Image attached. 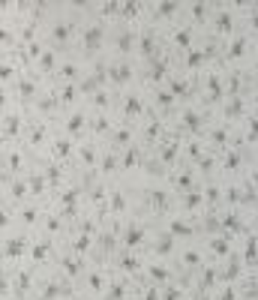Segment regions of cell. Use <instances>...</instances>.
<instances>
[{
    "label": "cell",
    "instance_id": "12",
    "mask_svg": "<svg viewBox=\"0 0 258 300\" xmlns=\"http://www.w3.org/2000/svg\"><path fill=\"white\" fill-rule=\"evenodd\" d=\"M180 126L189 129V132H198V129H201V114H198V111H183Z\"/></svg>",
    "mask_w": 258,
    "mask_h": 300
},
{
    "label": "cell",
    "instance_id": "38",
    "mask_svg": "<svg viewBox=\"0 0 258 300\" xmlns=\"http://www.w3.org/2000/svg\"><path fill=\"white\" fill-rule=\"evenodd\" d=\"M75 198H78V189H69V192H63V207L69 210V213L75 210Z\"/></svg>",
    "mask_w": 258,
    "mask_h": 300
},
{
    "label": "cell",
    "instance_id": "15",
    "mask_svg": "<svg viewBox=\"0 0 258 300\" xmlns=\"http://www.w3.org/2000/svg\"><path fill=\"white\" fill-rule=\"evenodd\" d=\"M243 54H246V39H234V42H228V51H225L228 60H240Z\"/></svg>",
    "mask_w": 258,
    "mask_h": 300
},
{
    "label": "cell",
    "instance_id": "28",
    "mask_svg": "<svg viewBox=\"0 0 258 300\" xmlns=\"http://www.w3.org/2000/svg\"><path fill=\"white\" fill-rule=\"evenodd\" d=\"M27 141H30L33 147H39L42 141H45V126H42V123H36V126L30 129V138H27Z\"/></svg>",
    "mask_w": 258,
    "mask_h": 300
},
{
    "label": "cell",
    "instance_id": "56",
    "mask_svg": "<svg viewBox=\"0 0 258 300\" xmlns=\"http://www.w3.org/2000/svg\"><path fill=\"white\" fill-rule=\"evenodd\" d=\"M24 219H27V222H33V219H36V210H33V207H30V210H24Z\"/></svg>",
    "mask_w": 258,
    "mask_h": 300
},
{
    "label": "cell",
    "instance_id": "57",
    "mask_svg": "<svg viewBox=\"0 0 258 300\" xmlns=\"http://www.w3.org/2000/svg\"><path fill=\"white\" fill-rule=\"evenodd\" d=\"M207 198H210V201H216V198H219V189H213V186H210V189H207Z\"/></svg>",
    "mask_w": 258,
    "mask_h": 300
},
{
    "label": "cell",
    "instance_id": "22",
    "mask_svg": "<svg viewBox=\"0 0 258 300\" xmlns=\"http://www.w3.org/2000/svg\"><path fill=\"white\" fill-rule=\"evenodd\" d=\"M129 141H132V132H129V129H117V132L111 135V144H114V147H132Z\"/></svg>",
    "mask_w": 258,
    "mask_h": 300
},
{
    "label": "cell",
    "instance_id": "59",
    "mask_svg": "<svg viewBox=\"0 0 258 300\" xmlns=\"http://www.w3.org/2000/svg\"><path fill=\"white\" fill-rule=\"evenodd\" d=\"M252 186H255V189H258V171H255V174H252Z\"/></svg>",
    "mask_w": 258,
    "mask_h": 300
},
{
    "label": "cell",
    "instance_id": "13",
    "mask_svg": "<svg viewBox=\"0 0 258 300\" xmlns=\"http://www.w3.org/2000/svg\"><path fill=\"white\" fill-rule=\"evenodd\" d=\"M174 45L183 48V51H192V30H189V27L174 30Z\"/></svg>",
    "mask_w": 258,
    "mask_h": 300
},
{
    "label": "cell",
    "instance_id": "17",
    "mask_svg": "<svg viewBox=\"0 0 258 300\" xmlns=\"http://www.w3.org/2000/svg\"><path fill=\"white\" fill-rule=\"evenodd\" d=\"M81 126H84V111H75V114H69V120H66V135H75V132H81Z\"/></svg>",
    "mask_w": 258,
    "mask_h": 300
},
{
    "label": "cell",
    "instance_id": "16",
    "mask_svg": "<svg viewBox=\"0 0 258 300\" xmlns=\"http://www.w3.org/2000/svg\"><path fill=\"white\" fill-rule=\"evenodd\" d=\"M204 57H207V54H204V51H186V54H183V66L186 69H198L201 63H204Z\"/></svg>",
    "mask_w": 258,
    "mask_h": 300
},
{
    "label": "cell",
    "instance_id": "55",
    "mask_svg": "<svg viewBox=\"0 0 258 300\" xmlns=\"http://www.w3.org/2000/svg\"><path fill=\"white\" fill-rule=\"evenodd\" d=\"M150 273H153V279H165V270H162V267H153Z\"/></svg>",
    "mask_w": 258,
    "mask_h": 300
},
{
    "label": "cell",
    "instance_id": "20",
    "mask_svg": "<svg viewBox=\"0 0 258 300\" xmlns=\"http://www.w3.org/2000/svg\"><path fill=\"white\" fill-rule=\"evenodd\" d=\"M240 114H243V99H240V96H234V99L225 105V117H228V120H237Z\"/></svg>",
    "mask_w": 258,
    "mask_h": 300
},
{
    "label": "cell",
    "instance_id": "2",
    "mask_svg": "<svg viewBox=\"0 0 258 300\" xmlns=\"http://www.w3.org/2000/svg\"><path fill=\"white\" fill-rule=\"evenodd\" d=\"M132 72H135V69H132L129 63H114V66L108 69V78H111L114 84H126V81L132 78Z\"/></svg>",
    "mask_w": 258,
    "mask_h": 300
},
{
    "label": "cell",
    "instance_id": "34",
    "mask_svg": "<svg viewBox=\"0 0 258 300\" xmlns=\"http://www.w3.org/2000/svg\"><path fill=\"white\" fill-rule=\"evenodd\" d=\"M198 204H201V195H198L195 189H192V192H186V195H183V207H186V210H195Z\"/></svg>",
    "mask_w": 258,
    "mask_h": 300
},
{
    "label": "cell",
    "instance_id": "27",
    "mask_svg": "<svg viewBox=\"0 0 258 300\" xmlns=\"http://www.w3.org/2000/svg\"><path fill=\"white\" fill-rule=\"evenodd\" d=\"M75 90H78L75 84H63V87H60V93H57V99H60L63 105H69V102L75 99Z\"/></svg>",
    "mask_w": 258,
    "mask_h": 300
},
{
    "label": "cell",
    "instance_id": "19",
    "mask_svg": "<svg viewBox=\"0 0 258 300\" xmlns=\"http://www.w3.org/2000/svg\"><path fill=\"white\" fill-rule=\"evenodd\" d=\"M141 162V150L138 147H126V153H123V168H135V165H138Z\"/></svg>",
    "mask_w": 258,
    "mask_h": 300
},
{
    "label": "cell",
    "instance_id": "7",
    "mask_svg": "<svg viewBox=\"0 0 258 300\" xmlns=\"http://www.w3.org/2000/svg\"><path fill=\"white\" fill-rule=\"evenodd\" d=\"M204 87H207V93H204V99H207V102L222 99V81H219V75H210L207 81H204Z\"/></svg>",
    "mask_w": 258,
    "mask_h": 300
},
{
    "label": "cell",
    "instance_id": "40",
    "mask_svg": "<svg viewBox=\"0 0 258 300\" xmlns=\"http://www.w3.org/2000/svg\"><path fill=\"white\" fill-rule=\"evenodd\" d=\"M105 129H108V117H105V114H96V117H93V132L102 135Z\"/></svg>",
    "mask_w": 258,
    "mask_h": 300
},
{
    "label": "cell",
    "instance_id": "3",
    "mask_svg": "<svg viewBox=\"0 0 258 300\" xmlns=\"http://www.w3.org/2000/svg\"><path fill=\"white\" fill-rule=\"evenodd\" d=\"M102 36H105V33H102V27L99 24H93V27H87V30H84V48H87V51H96L99 45H102Z\"/></svg>",
    "mask_w": 258,
    "mask_h": 300
},
{
    "label": "cell",
    "instance_id": "61",
    "mask_svg": "<svg viewBox=\"0 0 258 300\" xmlns=\"http://www.w3.org/2000/svg\"><path fill=\"white\" fill-rule=\"evenodd\" d=\"M255 78H258V63H255Z\"/></svg>",
    "mask_w": 258,
    "mask_h": 300
},
{
    "label": "cell",
    "instance_id": "58",
    "mask_svg": "<svg viewBox=\"0 0 258 300\" xmlns=\"http://www.w3.org/2000/svg\"><path fill=\"white\" fill-rule=\"evenodd\" d=\"M168 246H171V240L165 237V240H159V252H168Z\"/></svg>",
    "mask_w": 258,
    "mask_h": 300
},
{
    "label": "cell",
    "instance_id": "33",
    "mask_svg": "<svg viewBox=\"0 0 258 300\" xmlns=\"http://www.w3.org/2000/svg\"><path fill=\"white\" fill-rule=\"evenodd\" d=\"M189 12L195 15V21H204V18H207V12H210V6H207V3H192V6H189Z\"/></svg>",
    "mask_w": 258,
    "mask_h": 300
},
{
    "label": "cell",
    "instance_id": "43",
    "mask_svg": "<svg viewBox=\"0 0 258 300\" xmlns=\"http://www.w3.org/2000/svg\"><path fill=\"white\" fill-rule=\"evenodd\" d=\"M24 249V240H9V246H6V255L9 258H15V255H18Z\"/></svg>",
    "mask_w": 258,
    "mask_h": 300
},
{
    "label": "cell",
    "instance_id": "48",
    "mask_svg": "<svg viewBox=\"0 0 258 300\" xmlns=\"http://www.w3.org/2000/svg\"><path fill=\"white\" fill-rule=\"evenodd\" d=\"M126 243H141V228H129V231H126Z\"/></svg>",
    "mask_w": 258,
    "mask_h": 300
},
{
    "label": "cell",
    "instance_id": "37",
    "mask_svg": "<svg viewBox=\"0 0 258 300\" xmlns=\"http://www.w3.org/2000/svg\"><path fill=\"white\" fill-rule=\"evenodd\" d=\"M57 102H60V99H57L54 93H45V99H39V108L48 114V111H54V105H57Z\"/></svg>",
    "mask_w": 258,
    "mask_h": 300
},
{
    "label": "cell",
    "instance_id": "46",
    "mask_svg": "<svg viewBox=\"0 0 258 300\" xmlns=\"http://www.w3.org/2000/svg\"><path fill=\"white\" fill-rule=\"evenodd\" d=\"M246 141H258V117L249 120V126H246Z\"/></svg>",
    "mask_w": 258,
    "mask_h": 300
},
{
    "label": "cell",
    "instance_id": "31",
    "mask_svg": "<svg viewBox=\"0 0 258 300\" xmlns=\"http://www.w3.org/2000/svg\"><path fill=\"white\" fill-rule=\"evenodd\" d=\"M177 9H180V3H159V6H156V18H162V21H165L168 15H174Z\"/></svg>",
    "mask_w": 258,
    "mask_h": 300
},
{
    "label": "cell",
    "instance_id": "45",
    "mask_svg": "<svg viewBox=\"0 0 258 300\" xmlns=\"http://www.w3.org/2000/svg\"><path fill=\"white\" fill-rule=\"evenodd\" d=\"M177 186H180L183 192H192V174H189V171L180 174V177H177Z\"/></svg>",
    "mask_w": 258,
    "mask_h": 300
},
{
    "label": "cell",
    "instance_id": "41",
    "mask_svg": "<svg viewBox=\"0 0 258 300\" xmlns=\"http://www.w3.org/2000/svg\"><path fill=\"white\" fill-rule=\"evenodd\" d=\"M21 168V153H9L6 156V171H18Z\"/></svg>",
    "mask_w": 258,
    "mask_h": 300
},
{
    "label": "cell",
    "instance_id": "44",
    "mask_svg": "<svg viewBox=\"0 0 258 300\" xmlns=\"http://www.w3.org/2000/svg\"><path fill=\"white\" fill-rule=\"evenodd\" d=\"M237 165H240V153H237V150H231V153L225 156V171H234Z\"/></svg>",
    "mask_w": 258,
    "mask_h": 300
},
{
    "label": "cell",
    "instance_id": "30",
    "mask_svg": "<svg viewBox=\"0 0 258 300\" xmlns=\"http://www.w3.org/2000/svg\"><path fill=\"white\" fill-rule=\"evenodd\" d=\"M168 228H171V234H177V237H189V234H192V225H186V222H177V219L171 222Z\"/></svg>",
    "mask_w": 258,
    "mask_h": 300
},
{
    "label": "cell",
    "instance_id": "21",
    "mask_svg": "<svg viewBox=\"0 0 258 300\" xmlns=\"http://www.w3.org/2000/svg\"><path fill=\"white\" fill-rule=\"evenodd\" d=\"M159 135H162V120L153 117V120L147 123V129H144V138H147V141H156Z\"/></svg>",
    "mask_w": 258,
    "mask_h": 300
},
{
    "label": "cell",
    "instance_id": "5",
    "mask_svg": "<svg viewBox=\"0 0 258 300\" xmlns=\"http://www.w3.org/2000/svg\"><path fill=\"white\" fill-rule=\"evenodd\" d=\"M159 51V42H156V36L153 33H144V36L138 39V54H144V57H153Z\"/></svg>",
    "mask_w": 258,
    "mask_h": 300
},
{
    "label": "cell",
    "instance_id": "11",
    "mask_svg": "<svg viewBox=\"0 0 258 300\" xmlns=\"http://www.w3.org/2000/svg\"><path fill=\"white\" fill-rule=\"evenodd\" d=\"M141 111H144L141 96H126V102H123V114H126V117H138Z\"/></svg>",
    "mask_w": 258,
    "mask_h": 300
},
{
    "label": "cell",
    "instance_id": "54",
    "mask_svg": "<svg viewBox=\"0 0 258 300\" xmlns=\"http://www.w3.org/2000/svg\"><path fill=\"white\" fill-rule=\"evenodd\" d=\"M186 264H198V252H186Z\"/></svg>",
    "mask_w": 258,
    "mask_h": 300
},
{
    "label": "cell",
    "instance_id": "25",
    "mask_svg": "<svg viewBox=\"0 0 258 300\" xmlns=\"http://www.w3.org/2000/svg\"><path fill=\"white\" fill-rule=\"evenodd\" d=\"M138 12H141V6L138 3H120V18H138Z\"/></svg>",
    "mask_w": 258,
    "mask_h": 300
},
{
    "label": "cell",
    "instance_id": "24",
    "mask_svg": "<svg viewBox=\"0 0 258 300\" xmlns=\"http://www.w3.org/2000/svg\"><path fill=\"white\" fill-rule=\"evenodd\" d=\"M228 144V129H213L210 132V147H225Z\"/></svg>",
    "mask_w": 258,
    "mask_h": 300
},
{
    "label": "cell",
    "instance_id": "32",
    "mask_svg": "<svg viewBox=\"0 0 258 300\" xmlns=\"http://www.w3.org/2000/svg\"><path fill=\"white\" fill-rule=\"evenodd\" d=\"M117 168V153L111 150V153H105V156H102V174H111Z\"/></svg>",
    "mask_w": 258,
    "mask_h": 300
},
{
    "label": "cell",
    "instance_id": "8",
    "mask_svg": "<svg viewBox=\"0 0 258 300\" xmlns=\"http://www.w3.org/2000/svg\"><path fill=\"white\" fill-rule=\"evenodd\" d=\"M21 132V114H6V126H3V138L12 141L15 135Z\"/></svg>",
    "mask_w": 258,
    "mask_h": 300
},
{
    "label": "cell",
    "instance_id": "23",
    "mask_svg": "<svg viewBox=\"0 0 258 300\" xmlns=\"http://www.w3.org/2000/svg\"><path fill=\"white\" fill-rule=\"evenodd\" d=\"M78 159H81L84 165H93V162H96V150H93L90 144H81V147H78Z\"/></svg>",
    "mask_w": 258,
    "mask_h": 300
},
{
    "label": "cell",
    "instance_id": "52",
    "mask_svg": "<svg viewBox=\"0 0 258 300\" xmlns=\"http://www.w3.org/2000/svg\"><path fill=\"white\" fill-rule=\"evenodd\" d=\"M24 186H27V183H12V195H15V198H21L24 192H27Z\"/></svg>",
    "mask_w": 258,
    "mask_h": 300
},
{
    "label": "cell",
    "instance_id": "49",
    "mask_svg": "<svg viewBox=\"0 0 258 300\" xmlns=\"http://www.w3.org/2000/svg\"><path fill=\"white\" fill-rule=\"evenodd\" d=\"M123 204H126L123 195H120V192H111V207H114V210H123Z\"/></svg>",
    "mask_w": 258,
    "mask_h": 300
},
{
    "label": "cell",
    "instance_id": "4",
    "mask_svg": "<svg viewBox=\"0 0 258 300\" xmlns=\"http://www.w3.org/2000/svg\"><path fill=\"white\" fill-rule=\"evenodd\" d=\"M135 48H138V36H135L132 30H123L117 36V51L120 54H129V51H135Z\"/></svg>",
    "mask_w": 258,
    "mask_h": 300
},
{
    "label": "cell",
    "instance_id": "26",
    "mask_svg": "<svg viewBox=\"0 0 258 300\" xmlns=\"http://www.w3.org/2000/svg\"><path fill=\"white\" fill-rule=\"evenodd\" d=\"M78 75H81V69H78L75 63H63V66H60V78H63V81H72V78H78Z\"/></svg>",
    "mask_w": 258,
    "mask_h": 300
},
{
    "label": "cell",
    "instance_id": "60",
    "mask_svg": "<svg viewBox=\"0 0 258 300\" xmlns=\"http://www.w3.org/2000/svg\"><path fill=\"white\" fill-rule=\"evenodd\" d=\"M255 111H258V93H255Z\"/></svg>",
    "mask_w": 258,
    "mask_h": 300
},
{
    "label": "cell",
    "instance_id": "35",
    "mask_svg": "<svg viewBox=\"0 0 258 300\" xmlns=\"http://www.w3.org/2000/svg\"><path fill=\"white\" fill-rule=\"evenodd\" d=\"M27 186H30V192H33V195H39V192L45 189V177H42V174H33Z\"/></svg>",
    "mask_w": 258,
    "mask_h": 300
},
{
    "label": "cell",
    "instance_id": "53",
    "mask_svg": "<svg viewBox=\"0 0 258 300\" xmlns=\"http://www.w3.org/2000/svg\"><path fill=\"white\" fill-rule=\"evenodd\" d=\"M12 72H15V69H12V63H3V78H6V81L12 78Z\"/></svg>",
    "mask_w": 258,
    "mask_h": 300
},
{
    "label": "cell",
    "instance_id": "14",
    "mask_svg": "<svg viewBox=\"0 0 258 300\" xmlns=\"http://www.w3.org/2000/svg\"><path fill=\"white\" fill-rule=\"evenodd\" d=\"M72 150H75V147H72V138L63 135V138L54 141V156H57V159H66V156H72Z\"/></svg>",
    "mask_w": 258,
    "mask_h": 300
},
{
    "label": "cell",
    "instance_id": "6",
    "mask_svg": "<svg viewBox=\"0 0 258 300\" xmlns=\"http://www.w3.org/2000/svg\"><path fill=\"white\" fill-rule=\"evenodd\" d=\"M72 36V24H66V21H57L54 27H51V42H57V45H63L66 39Z\"/></svg>",
    "mask_w": 258,
    "mask_h": 300
},
{
    "label": "cell",
    "instance_id": "51",
    "mask_svg": "<svg viewBox=\"0 0 258 300\" xmlns=\"http://www.w3.org/2000/svg\"><path fill=\"white\" fill-rule=\"evenodd\" d=\"M48 180H51V183L60 180V168H57V165H48Z\"/></svg>",
    "mask_w": 258,
    "mask_h": 300
},
{
    "label": "cell",
    "instance_id": "29",
    "mask_svg": "<svg viewBox=\"0 0 258 300\" xmlns=\"http://www.w3.org/2000/svg\"><path fill=\"white\" fill-rule=\"evenodd\" d=\"M18 93H21V99H30L33 93H36V84H33L30 78H21L18 81Z\"/></svg>",
    "mask_w": 258,
    "mask_h": 300
},
{
    "label": "cell",
    "instance_id": "47",
    "mask_svg": "<svg viewBox=\"0 0 258 300\" xmlns=\"http://www.w3.org/2000/svg\"><path fill=\"white\" fill-rule=\"evenodd\" d=\"M99 12H102V15H120V3H102Z\"/></svg>",
    "mask_w": 258,
    "mask_h": 300
},
{
    "label": "cell",
    "instance_id": "1",
    "mask_svg": "<svg viewBox=\"0 0 258 300\" xmlns=\"http://www.w3.org/2000/svg\"><path fill=\"white\" fill-rule=\"evenodd\" d=\"M213 27H216V33H222V36H231V33H234V15H231L228 9L216 12V18H213Z\"/></svg>",
    "mask_w": 258,
    "mask_h": 300
},
{
    "label": "cell",
    "instance_id": "18",
    "mask_svg": "<svg viewBox=\"0 0 258 300\" xmlns=\"http://www.w3.org/2000/svg\"><path fill=\"white\" fill-rule=\"evenodd\" d=\"M168 75V60L162 57V60H153V66H150V78L153 81H162Z\"/></svg>",
    "mask_w": 258,
    "mask_h": 300
},
{
    "label": "cell",
    "instance_id": "50",
    "mask_svg": "<svg viewBox=\"0 0 258 300\" xmlns=\"http://www.w3.org/2000/svg\"><path fill=\"white\" fill-rule=\"evenodd\" d=\"M198 168H201V171H210V168H213V156H201V159H198Z\"/></svg>",
    "mask_w": 258,
    "mask_h": 300
},
{
    "label": "cell",
    "instance_id": "42",
    "mask_svg": "<svg viewBox=\"0 0 258 300\" xmlns=\"http://www.w3.org/2000/svg\"><path fill=\"white\" fill-rule=\"evenodd\" d=\"M156 102L168 108V105H174V96H171V90H156Z\"/></svg>",
    "mask_w": 258,
    "mask_h": 300
},
{
    "label": "cell",
    "instance_id": "9",
    "mask_svg": "<svg viewBox=\"0 0 258 300\" xmlns=\"http://www.w3.org/2000/svg\"><path fill=\"white\" fill-rule=\"evenodd\" d=\"M168 90H171V96H174V99H183V96L192 93V84H189L186 78H174V81L168 84Z\"/></svg>",
    "mask_w": 258,
    "mask_h": 300
},
{
    "label": "cell",
    "instance_id": "36",
    "mask_svg": "<svg viewBox=\"0 0 258 300\" xmlns=\"http://www.w3.org/2000/svg\"><path fill=\"white\" fill-rule=\"evenodd\" d=\"M36 63H39V69H42V72H48V69L54 66V51H42V57H39Z\"/></svg>",
    "mask_w": 258,
    "mask_h": 300
},
{
    "label": "cell",
    "instance_id": "10",
    "mask_svg": "<svg viewBox=\"0 0 258 300\" xmlns=\"http://www.w3.org/2000/svg\"><path fill=\"white\" fill-rule=\"evenodd\" d=\"M177 150H180V138H174V135H171V138H168V144L159 150V159H162V162H174Z\"/></svg>",
    "mask_w": 258,
    "mask_h": 300
},
{
    "label": "cell",
    "instance_id": "39",
    "mask_svg": "<svg viewBox=\"0 0 258 300\" xmlns=\"http://www.w3.org/2000/svg\"><path fill=\"white\" fill-rule=\"evenodd\" d=\"M90 99H93V105H99V108H108V102H111V96H108L105 90H96Z\"/></svg>",
    "mask_w": 258,
    "mask_h": 300
}]
</instances>
